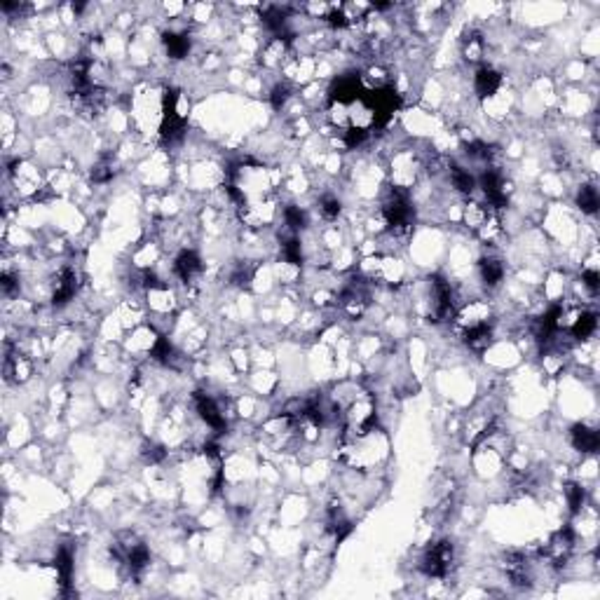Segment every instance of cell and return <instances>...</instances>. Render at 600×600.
<instances>
[{
  "label": "cell",
  "instance_id": "cell-1",
  "mask_svg": "<svg viewBox=\"0 0 600 600\" xmlns=\"http://www.w3.org/2000/svg\"><path fill=\"white\" fill-rule=\"evenodd\" d=\"M455 565V544L450 540L434 542L420 558V570L427 577H448Z\"/></svg>",
  "mask_w": 600,
  "mask_h": 600
},
{
  "label": "cell",
  "instance_id": "cell-2",
  "mask_svg": "<svg viewBox=\"0 0 600 600\" xmlns=\"http://www.w3.org/2000/svg\"><path fill=\"white\" fill-rule=\"evenodd\" d=\"M192 406H195L197 415L202 418V422L213 432H223L226 429V413L218 406V401L206 391H195L192 394Z\"/></svg>",
  "mask_w": 600,
  "mask_h": 600
},
{
  "label": "cell",
  "instance_id": "cell-3",
  "mask_svg": "<svg viewBox=\"0 0 600 600\" xmlns=\"http://www.w3.org/2000/svg\"><path fill=\"white\" fill-rule=\"evenodd\" d=\"M172 270L174 274L179 277L181 282L190 284L192 279H197L199 272H202V258L197 256V251L192 249H181L176 253L174 263H172Z\"/></svg>",
  "mask_w": 600,
  "mask_h": 600
},
{
  "label": "cell",
  "instance_id": "cell-4",
  "mask_svg": "<svg viewBox=\"0 0 600 600\" xmlns=\"http://www.w3.org/2000/svg\"><path fill=\"white\" fill-rule=\"evenodd\" d=\"M162 45L167 50V57L179 61V59H186L190 55V48H192V40H190V33L188 30H167L162 33Z\"/></svg>",
  "mask_w": 600,
  "mask_h": 600
},
{
  "label": "cell",
  "instance_id": "cell-5",
  "mask_svg": "<svg viewBox=\"0 0 600 600\" xmlns=\"http://www.w3.org/2000/svg\"><path fill=\"white\" fill-rule=\"evenodd\" d=\"M502 87V73L495 71L492 66H481L474 75V91L481 99L492 96L495 91H499Z\"/></svg>",
  "mask_w": 600,
  "mask_h": 600
},
{
  "label": "cell",
  "instance_id": "cell-6",
  "mask_svg": "<svg viewBox=\"0 0 600 600\" xmlns=\"http://www.w3.org/2000/svg\"><path fill=\"white\" fill-rule=\"evenodd\" d=\"M570 441L579 452H596L600 445V436L594 427L589 425H574L570 432Z\"/></svg>",
  "mask_w": 600,
  "mask_h": 600
},
{
  "label": "cell",
  "instance_id": "cell-7",
  "mask_svg": "<svg viewBox=\"0 0 600 600\" xmlns=\"http://www.w3.org/2000/svg\"><path fill=\"white\" fill-rule=\"evenodd\" d=\"M479 274H481V282L486 284L488 289H495L502 284L504 279V265L502 260L497 258H483L479 263Z\"/></svg>",
  "mask_w": 600,
  "mask_h": 600
},
{
  "label": "cell",
  "instance_id": "cell-8",
  "mask_svg": "<svg viewBox=\"0 0 600 600\" xmlns=\"http://www.w3.org/2000/svg\"><path fill=\"white\" fill-rule=\"evenodd\" d=\"M598 328V314L596 312H579L570 324V333L577 340H587L596 333Z\"/></svg>",
  "mask_w": 600,
  "mask_h": 600
},
{
  "label": "cell",
  "instance_id": "cell-9",
  "mask_svg": "<svg viewBox=\"0 0 600 600\" xmlns=\"http://www.w3.org/2000/svg\"><path fill=\"white\" fill-rule=\"evenodd\" d=\"M565 499L572 513H579L587 506V488H582L579 483H567L565 486Z\"/></svg>",
  "mask_w": 600,
  "mask_h": 600
},
{
  "label": "cell",
  "instance_id": "cell-10",
  "mask_svg": "<svg viewBox=\"0 0 600 600\" xmlns=\"http://www.w3.org/2000/svg\"><path fill=\"white\" fill-rule=\"evenodd\" d=\"M577 204H579V209L584 213H596L600 204L596 186H582L579 192H577Z\"/></svg>",
  "mask_w": 600,
  "mask_h": 600
},
{
  "label": "cell",
  "instance_id": "cell-11",
  "mask_svg": "<svg viewBox=\"0 0 600 600\" xmlns=\"http://www.w3.org/2000/svg\"><path fill=\"white\" fill-rule=\"evenodd\" d=\"M343 211V202L335 195H324L319 199V213L326 221H335Z\"/></svg>",
  "mask_w": 600,
  "mask_h": 600
},
{
  "label": "cell",
  "instance_id": "cell-12",
  "mask_svg": "<svg viewBox=\"0 0 600 600\" xmlns=\"http://www.w3.org/2000/svg\"><path fill=\"white\" fill-rule=\"evenodd\" d=\"M291 99V84L289 82H274V87L270 89V104H272V109L274 111H282L284 106H287V101Z\"/></svg>",
  "mask_w": 600,
  "mask_h": 600
},
{
  "label": "cell",
  "instance_id": "cell-13",
  "mask_svg": "<svg viewBox=\"0 0 600 600\" xmlns=\"http://www.w3.org/2000/svg\"><path fill=\"white\" fill-rule=\"evenodd\" d=\"M582 284L587 287V291L591 296H598V291H600V277L596 270H584L582 272Z\"/></svg>",
  "mask_w": 600,
  "mask_h": 600
}]
</instances>
